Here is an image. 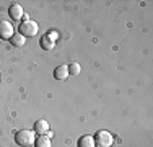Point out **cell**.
Returning a JSON list of instances; mask_svg holds the SVG:
<instances>
[{
  "mask_svg": "<svg viewBox=\"0 0 153 147\" xmlns=\"http://www.w3.org/2000/svg\"><path fill=\"white\" fill-rule=\"evenodd\" d=\"M15 139H16V144L21 146V147H30L36 142V132L34 131H30V129H21L15 134Z\"/></svg>",
  "mask_w": 153,
  "mask_h": 147,
  "instance_id": "cell-1",
  "label": "cell"
},
{
  "mask_svg": "<svg viewBox=\"0 0 153 147\" xmlns=\"http://www.w3.org/2000/svg\"><path fill=\"white\" fill-rule=\"evenodd\" d=\"M38 31H39V25L33 20H25L20 26V33L25 38H33V36L38 34Z\"/></svg>",
  "mask_w": 153,
  "mask_h": 147,
  "instance_id": "cell-2",
  "label": "cell"
},
{
  "mask_svg": "<svg viewBox=\"0 0 153 147\" xmlns=\"http://www.w3.org/2000/svg\"><path fill=\"white\" fill-rule=\"evenodd\" d=\"M94 142L98 147H111L114 142V137L109 131H98L94 136Z\"/></svg>",
  "mask_w": 153,
  "mask_h": 147,
  "instance_id": "cell-3",
  "label": "cell"
},
{
  "mask_svg": "<svg viewBox=\"0 0 153 147\" xmlns=\"http://www.w3.org/2000/svg\"><path fill=\"white\" fill-rule=\"evenodd\" d=\"M15 34L13 33V25L10 21L2 20L0 21V38L2 39H12V36Z\"/></svg>",
  "mask_w": 153,
  "mask_h": 147,
  "instance_id": "cell-4",
  "label": "cell"
},
{
  "mask_svg": "<svg viewBox=\"0 0 153 147\" xmlns=\"http://www.w3.org/2000/svg\"><path fill=\"white\" fill-rule=\"evenodd\" d=\"M8 13H10V16H12L13 20H21V18L25 16V13H23V7H21L20 3H13V5L10 7Z\"/></svg>",
  "mask_w": 153,
  "mask_h": 147,
  "instance_id": "cell-5",
  "label": "cell"
},
{
  "mask_svg": "<svg viewBox=\"0 0 153 147\" xmlns=\"http://www.w3.org/2000/svg\"><path fill=\"white\" fill-rule=\"evenodd\" d=\"M68 75H70V74H68V65H65V64L57 65L56 70H54V77H56L57 80H65Z\"/></svg>",
  "mask_w": 153,
  "mask_h": 147,
  "instance_id": "cell-6",
  "label": "cell"
},
{
  "mask_svg": "<svg viewBox=\"0 0 153 147\" xmlns=\"http://www.w3.org/2000/svg\"><path fill=\"white\" fill-rule=\"evenodd\" d=\"M47 131H49V123H47L46 119L36 121V124H34V132H36V134L44 136V134H47Z\"/></svg>",
  "mask_w": 153,
  "mask_h": 147,
  "instance_id": "cell-7",
  "label": "cell"
},
{
  "mask_svg": "<svg viewBox=\"0 0 153 147\" xmlns=\"http://www.w3.org/2000/svg\"><path fill=\"white\" fill-rule=\"evenodd\" d=\"M54 46H56V43H54V39H52V36H51V34H44L41 38V47L44 51H52Z\"/></svg>",
  "mask_w": 153,
  "mask_h": 147,
  "instance_id": "cell-8",
  "label": "cell"
},
{
  "mask_svg": "<svg viewBox=\"0 0 153 147\" xmlns=\"http://www.w3.org/2000/svg\"><path fill=\"white\" fill-rule=\"evenodd\" d=\"M96 146V142H94V137L93 136H82V137L78 139V147H94Z\"/></svg>",
  "mask_w": 153,
  "mask_h": 147,
  "instance_id": "cell-9",
  "label": "cell"
},
{
  "mask_svg": "<svg viewBox=\"0 0 153 147\" xmlns=\"http://www.w3.org/2000/svg\"><path fill=\"white\" fill-rule=\"evenodd\" d=\"M10 41H12V44H13V46H16V47H21L25 43H26V38H25V36L21 34V33H15V34L12 36V39H10Z\"/></svg>",
  "mask_w": 153,
  "mask_h": 147,
  "instance_id": "cell-10",
  "label": "cell"
},
{
  "mask_svg": "<svg viewBox=\"0 0 153 147\" xmlns=\"http://www.w3.org/2000/svg\"><path fill=\"white\" fill-rule=\"evenodd\" d=\"M34 146L36 147H52V142H51V139L47 137V136H39V137L36 139Z\"/></svg>",
  "mask_w": 153,
  "mask_h": 147,
  "instance_id": "cell-11",
  "label": "cell"
},
{
  "mask_svg": "<svg viewBox=\"0 0 153 147\" xmlns=\"http://www.w3.org/2000/svg\"><path fill=\"white\" fill-rule=\"evenodd\" d=\"M80 70H82V67H80V64H76V62L68 65V74H72V75H78Z\"/></svg>",
  "mask_w": 153,
  "mask_h": 147,
  "instance_id": "cell-12",
  "label": "cell"
}]
</instances>
